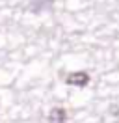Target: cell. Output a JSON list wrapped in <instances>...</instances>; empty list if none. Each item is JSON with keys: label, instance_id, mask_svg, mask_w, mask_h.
Instances as JSON below:
<instances>
[{"label": "cell", "instance_id": "obj_1", "mask_svg": "<svg viewBox=\"0 0 119 123\" xmlns=\"http://www.w3.org/2000/svg\"><path fill=\"white\" fill-rule=\"evenodd\" d=\"M65 82L71 84V86L84 88V86H88V82H89V75L88 73H71V75L65 78Z\"/></svg>", "mask_w": 119, "mask_h": 123}, {"label": "cell", "instance_id": "obj_2", "mask_svg": "<svg viewBox=\"0 0 119 123\" xmlns=\"http://www.w3.org/2000/svg\"><path fill=\"white\" fill-rule=\"evenodd\" d=\"M48 117H50V121H65V110L63 108H54Z\"/></svg>", "mask_w": 119, "mask_h": 123}]
</instances>
